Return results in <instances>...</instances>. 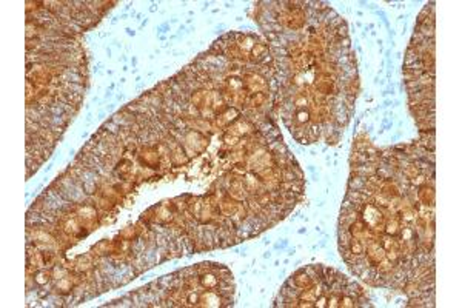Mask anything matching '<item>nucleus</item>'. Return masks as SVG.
<instances>
[{
    "label": "nucleus",
    "mask_w": 462,
    "mask_h": 308,
    "mask_svg": "<svg viewBox=\"0 0 462 308\" xmlns=\"http://www.w3.org/2000/svg\"><path fill=\"white\" fill-rule=\"evenodd\" d=\"M339 250L353 275L435 305V133L393 148L353 152Z\"/></svg>",
    "instance_id": "1"
},
{
    "label": "nucleus",
    "mask_w": 462,
    "mask_h": 308,
    "mask_svg": "<svg viewBox=\"0 0 462 308\" xmlns=\"http://www.w3.org/2000/svg\"><path fill=\"white\" fill-rule=\"evenodd\" d=\"M233 275L219 264H199L126 294L128 307H230Z\"/></svg>",
    "instance_id": "2"
},
{
    "label": "nucleus",
    "mask_w": 462,
    "mask_h": 308,
    "mask_svg": "<svg viewBox=\"0 0 462 308\" xmlns=\"http://www.w3.org/2000/svg\"><path fill=\"white\" fill-rule=\"evenodd\" d=\"M435 4L420 14L404 63L410 110L422 133H435Z\"/></svg>",
    "instance_id": "3"
},
{
    "label": "nucleus",
    "mask_w": 462,
    "mask_h": 308,
    "mask_svg": "<svg viewBox=\"0 0 462 308\" xmlns=\"http://www.w3.org/2000/svg\"><path fill=\"white\" fill-rule=\"evenodd\" d=\"M278 307H372L367 293L341 273L307 266L290 277L276 299Z\"/></svg>",
    "instance_id": "4"
}]
</instances>
